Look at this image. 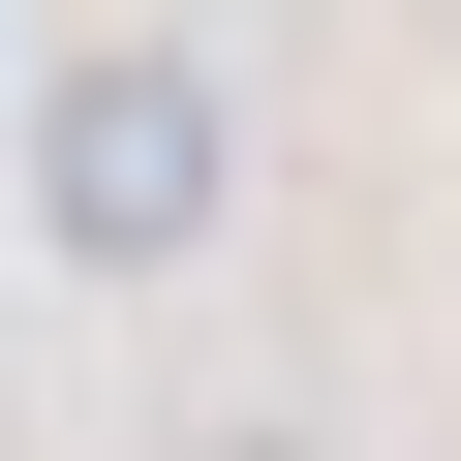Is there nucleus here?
I'll return each mask as SVG.
<instances>
[{
	"label": "nucleus",
	"mask_w": 461,
	"mask_h": 461,
	"mask_svg": "<svg viewBox=\"0 0 461 461\" xmlns=\"http://www.w3.org/2000/svg\"><path fill=\"white\" fill-rule=\"evenodd\" d=\"M32 215L93 277H185L215 215H247V93H215V62H62L32 93Z\"/></svg>",
	"instance_id": "f257e3e1"
}]
</instances>
